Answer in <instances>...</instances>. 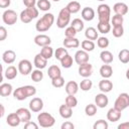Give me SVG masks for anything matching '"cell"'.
<instances>
[{"label": "cell", "mask_w": 129, "mask_h": 129, "mask_svg": "<svg viewBox=\"0 0 129 129\" xmlns=\"http://www.w3.org/2000/svg\"><path fill=\"white\" fill-rule=\"evenodd\" d=\"M15 58H16V53L14 50L12 49H7L3 52L2 54V59L5 63L7 64H11L15 61Z\"/></svg>", "instance_id": "cell-17"}, {"label": "cell", "mask_w": 129, "mask_h": 129, "mask_svg": "<svg viewBox=\"0 0 129 129\" xmlns=\"http://www.w3.org/2000/svg\"><path fill=\"white\" fill-rule=\"evenodd\" d=\"M54 22V15L52 13H45L41 18L36 21L35 29L38 32H45L47 31Z\"/></svg>", "instance_id": "cell-2"}, {"label": "cell", "mask_w": 129, "mask_h": 129, "mask_svg": "<svg viewBox=\"0 0 129 129\" xmlns=\"http://www.w3.org/2000/svg\"><path fill=\"white\" fill-rule=\"evenodd\" d=\"M97 29L99 32L103 33V34H107L111 31V24L110 22L109 23H106V22H98V25H97Z\"/></svg>", "instance_id": "cell-33"}, {"label": "cell", "mask_w": 129, "mask_h": 129, "mask_svg": "<svg viewBox=\"0 0 129 129\" xmlns=\"http://www.w3.org/2000/svg\"><path fill=\"white\" fill-rule=\"evenodd\" d=\"M81 46H82V49L89 52V51H92L95 49V42L93 40L86 39V40H83L81 42Z\"/></svg>", "instance_id": "cell-36"}, {"label": "cell", "mask_w": 129, "mask_h": 129, "mask_svg": "<svg viewBox=\"0 0 129 129\" xmlns=\"http://www.w3.org/2000/svg\"><path fill=\"white\" fill-rule=\"evenodd\" d=\"M71 15H72V13L68 10L67 7L61 8L60 11L58 12V15H57L56 26L58 28H60V29L67 27L71 22Z\"/></svg>", "instance_id": "cell-4"}, {"label": "cell", "mask_w": 129, "mask_h": 129, "mask_svg": "<svg viewBox=\"0 0 129 129\" xmlns=\"http://www.w3.org/2000/svg\"><path fill=\"white\" fill-rule=\"evenodd\" d=\"M34 43L38 46H46V45H50L51 43V39L48 35L46 34H38L34 37Z\"/></svg>", "instance_id": "cell-13"}, {"label": "cell", "mask_w": 129, "mask_h": 129, "mask_svg": "<svg viewBox=\"0 0 129 129\" xmlns=\"http://www.w3.org/2000/svg\"><path fill=\"white\" fill-rule=\"evenodd\" d=\"M89 58H90V56H89L88 51H86L84 49H80L75 53V61L79 66L82 63H85V62H89Z\"/></svg>", "instance_id": "cell-12"}, {"label": "cell", "mask_w": 129, "mask_h": 129, "mask_svg": "<svg viewBox=\"0 0 129 129\" xmlns=\"http://www.w3.org/2000/svg\"><path fill=\"white\" fill-rule=\"evenodd\" d=\"M11 4V0H0V7L1 8H7Z\"/></svg>", "instance_id": "cell-55"}, {"label": "cell", "mask_w": 129, "mask_h": 129, "mask_svg": "<svg viewBox=\"0 0 129 129\" xmlns=\"http://www.w3.org/2000/svg\"><path fill=\"white\" fill-rule=\"evenodd\" d=\"M68 53H69V52H68L67 47H57V48L55 49V51H54V57H55L57 60L60 61Z\"/></svg>", "instance_id": "cell-39"}, {"label": "cell", "mask_w": 129, "mask_h": 129, "mask_svg": "<svg viewBox=\"0 0 129 129\" xmlns=\"http://www.w3.org/2000/svg\"><path fill=\"white\" fill-rule=\"evenodd\" d=\"M121 112L122 111L118 110L115 107L109 109L108 112H107V119H108V121H110V122H117V121H119L120 118H121Z\"/></svg>", "instance_id": "cell-16"}, {"label": "cell", "mask_w": 129, "mask_h": 129, "mask_svg": "<svg viewBox=\"0 0 129 129\" xmlns=\"http://www.w3.org/2000/svg\"><path fill=\"white\" fill-rule=\"evenodd\" d=\"M6 123H7L9 126H11V127H17V126H19V124L21 123V120H20L19 116L17 115V113L14 112V113L8 114V116H7V118H6Z\"/></svg>", "instance_id": "cell-19"}, {"label": "cell", "mask_w": 129, "mask_h": 129, "mask_svg": "<svg viewBox=\"0 0 129 129\" xmlns=\"http://www.w3.org/2000/svg\"><path fill=\"white\" fill-rule=\"evenodd\" d=\"M109 127V124L107 121L103 120V119H100L98 121H96L93 125V128L94 129H108Z\"/></svg>", "instance_id": "cell-48"}, {"label": "cell", "mask_w": 129, "mask_h": 129, "mask_svg": "<svg viewBox=\"0 0 129 129\" xmlns=\"http://www.w3.org/2000/svg\"><path fill=\"white\" fill-rule=\"evenodd\" d=\"M51 85L54 88H61L64 85V78L62 76H59V77H56V78L52 79L51 80Z\"/></svg>", "instance_id": "cell-47"}, {"label": "cell", "mask_w": 129, "mask_h": 129, "mask_svg": "<svg viewBox=\"0 0 129 129\" xmlns=\"http://www.w3.org/2000/svg\"><path fill=\"white\" fill-rule=\"evenodd\" d=\"M78 31L73 27V26H68L66 27V30H64V36L66 37H76Z\"/></svg>", "instance_id": "cell-50"}, {"label": "cell", "mask_w": 129, "mask_h": 129, "mask_svg": "<svg viewBox=\"0 0 129 129\" xmlns=\"http://www.w3.org/2000/svg\"><path fill=\"white\" fill-rule=\"evenodd\" d=\"M36 6L41 11H48L51 7V4L49 0H38L36 3Z\"/></svg>", "instance_id": "cell-38"}, {"label": "cell", "mask_w": 129, "mask_h": 129, "mask_svg": "<svg viewBox=\"0 0 129 129\" xmlns=\"http://www.w3.org/2000/svg\"><path fill=\"white\" fill-rule=\"evenodd\" d=\"M123 21H124L123 15H120V14H115V15H113V17L111 18V23H112L113 26L122 25V24H123Z\"/></svg>", "instance_id": "cell-45"}, {"label": "cell", "mask_w": 129, "mask_h": 129, "mask_svg": "<svg viewBox=\"0 0 129 129\" xmlns=\"http://www.w3.org/2000/svg\"><path fill=\"white\" fill-rule=\"evenodd\" d=\"M33 63L35 66L36 69H39V70H42L46 67L47 64V59L41 55V53H37L35 56H34V59H33Z\"/></svg>", "instance_id": "cell-22"}, {"label": "cell", "mask_w": 129, "mask_h": 129, "mask_svg": "<svg viewBox=\"0 0 129 129\" xmlns=\"http://www.w3.org/2000/svg\"><path fill=\"white\" fill-rule=\"evenodd\" d=\"M110 44V41L107 37L105 36H101V37H98L97 39V45L100 47V48H107Z\"/></svg>", "instance_id": "cell-46"}, {"label": "cell", "mask_w": 129, "mask_h": 129, "mask_svg": "<svg viewBox=\"0 0 129 129\" xmlns=\"http://www.w3.org/2000/svg\"><path fill=\"white\" fill-rule=\"evenodd\" d=\"M11 94H13V88L12 85L9 83H3L0 86V95L2 97H8Z\"/></svg>", "instance_id": "cell-28"}, {"label": "cell", "mask_w": 129, "mask_h": 129, "mask_svg": "<svg viewBox=\"0 0 129 129\" xmlns=\"http://www.w3.org/2000/svg\"><path fill=\"white\" fill-rule=\"evenodd\" d=\"M100 58H101V60H102L104 63H109V64H110V63L113 61L114 56H113V53H112L111 51L104 49V50H102L101 53H100Z\"/></svg>", "instance_id": "cell-29"}, {"label": "cell", "mask_w": 129, "mask_h": 129, "mask_svg": "<svg viewBox=\"0 0 129 129\" xmlns=\"http://www.w3.org/2000/svg\"><path fill=\"white\" fill-rule=\"evenodd\" d=\"M95 14H96L95 10L92 7H85L82 9V12H81L82 18L86 21H92L95 18Z\"/></svg>", "instance_id": "cell-21"}, {"label": "cell", "mask_w": 129, "mask_h": 129, "mask_svg": "<svg viewBox=\"0 0 129 129\" xmlns=\"http://www.w3.org/2000/svg\"><path fill=\"white\" fill-rule=\"evenodd\" d=\"M98 19L99 22H106L109 23L111 19V8L107 4H100L97 8Z\"/></svg>", "instance_id": "cell-6"}, {"label": "cell", "mask_w": 129, "mask_h": 129, "mask_svg": "<svg viewBox=\"0 0 129 129\" xmlns=\"http://www.w3.org/2000/svg\"><path fill=\"white\" fill-rule=\"evenodd\" d=\"M36 0H23V4L26 7H33L36 5Z\"/></svg>", "instance_id": "cell-54"}, {"label": "cell", "mask_w": 129, "mask_h": 129, "mask_svg": "<svg viewBox=\"0 0 129 129\" xmlns=\"http://www.w3.org/2000/svg\"><path fill=\"white\" fill-rule=\"evenodd\" d=\"M128 9H129L128 5L125 4V3H123V2H118V3L114 4V6H113V10H114L115 14L125 15V14H127Z\"/></svg>", "instance_id": "cell-26"}, {"label": "cell", "mask_w": 129, "mask_h": 129, "mask_svg": "<svg viewBox=\"0 0 129 129\" xmlns=\"http://www.w3.org/2000/svg\"><path fill=\"white\" fill-rule=\"evenodd\" d=\"M38 126H39L38 124H36V123H34L32 121H28V122H26L24 124V128L25 129H37Z\"/></svg>", "instance_id": "cell-51"}, {"label": "cell", "mask_w": 129, "mask_h": 129, "mask_svg": "<svg viewBox=\"0 0 129 129\" xmlns=\"http://www.w3.org/2000/svg\"><path fill=\"white\" fill-rule=\"evenodd\" d=\"M36 94V89L33 86L30 85H26V86H22L19 87L17 89H15L13 91V97L18 100V101H23L25 99H27L28 97L34 96Z\"/></svg>", "instance_id": "cell-1"}, {"label": "cell", "mask_w": 129, "mask_h": 129, "mask_svg": "<svg viewBox=\"0 0 129 129\" xmlns=\"http://www.w3.org/2000/svg\"><path fill=\"white\" fill-rule=\"evenodd\" d=\"M85 113L89 117H93L97 113V105L96 104H89L85 107Z\"/></svg>", "instance_id": "cell-43"}, {"label": "cell", "mask_w": 129, "mask_h": 129, "mask_svg": "<svg viewBox=\"0 0 129 129\" xmlns=\"http://www.w3.org/2000/svg\"><path fill=\"white\" fill-rule=\"evenodd\" d=\"M0 109H1L0 117H3V116H4V114H5V108H4V105H3V104H0Z\"/></svg>", "instance_id": "cell-57"}, {"label": "cell", "mask_w": 129, "mask_h": 129, "mask_svg": "<svg viewBox=\"0 0 129 129\" xmlns=\"http://www.w3.org/2000/svg\"><path fill=\"white\" fill-rule=\"evenodd\" d=\"M60 128L61 129H74L75 128V125L72 122H70V121H66V122H63L61 124Z\"/></svg>", "instance_id": "cell-53"}, {"label": "cell", "mask_w": 129, "mask_h": 129, "mask_svg": "<svg viewBox=\"0 0 129 129\" xmlns=\"http://www.w3.org/2000/svg\"><path fill=\"white\" fill-rule=\"evenodd\" d=\"M97 1H101L102 2V1H105V0H97Z\"/></svg>", "instance_id": "cell-60"}, {"label": "cell", "mask_w": 129, "mask_h": 129, "mask_svg": "<svg viewBox=\"0 0 129 129\" xmlns=\"http://www.w3.org/2000/svg\"><path fill=\"white\" fill-rule=\"evenodd\" d=\"M125 76H126V79L129 80V69L126 71V75H125Z\"/></svg>", "instance_id": "cell-58"}, {"label": "cell", "mask_w": 129, "mask_h": 129, "mask_svg": "<svg viewBox=\"0 0 129 129\" xmlns=\"http://www.w3.org/2000/svg\"><path fill=\"white\" fill-rule=\"evenodd\" d=\"M99 73H100V75H101V77L103 79H109L113 75V69H112V67L109 63H104L100 68Z\"/></svg>", "instance_id": "cell-25"}, {"label": "cell", "mask_w": 129, "mask_h": 129, "mask_svg": "<svg viewBox=\"0 0 129 129\" xmlns=\"http://www.w3.org/2000/svg\"><path fill=\"white\" fill-rule=\"evenodd\" d=\"M64 104H67L68 106H70L72 108H75L78 105V100L75 97V95H68L64 99Z\"/></svg>", "instance_id": "cell-44"}, {"label": "cell", "mask_w": 129, "mask_h": 129, "mask_svg": "<svg viewBox=\"0 0 129 129\" xmlns=\"http://www.w3.org/2000/svg\"><path fill=\"white\" fill-rule=\"evenodd\" d=\"M30 77H31V80L33 82L38 83V82L42 81V79H43V73L41 72V70L36 69V70H33L31 72V76Z\"/></svg>", "instance_id": "cell-40"}, {"label": "cell", "mask_w": 129, "mask_h": 129, "mask_svg": "<svg viewBox=\"0 0 129 129\" xmlns=\"http://www.w3.org/2000/svg\"><path fill=\"white\" fill-rule=\"evenodd\" d=\"M71 26H73L78 32H80V31H82V30L84 29L85 24H84V21H83L82 19H80V18H75V19H73V21L71 22Z\"/></svg>", "instance_id": "cell-41"}, {"label": "cell", "mask_w": 129, "mask_h": 129, "mask_svg": "<svg viewBox=\"0 0 129 129\" xmlns=\"http://www.w3.org/2000/svg\"><path fill=\"white\" fill-rule=\"evenodd\" d=\"M112 33H113V36H115V37H121V36L124 34V28H123V25L113 26Z\"/></svg>", "instance_id": "cell-49"}, {"label": "cell", "mask_w": 129, "mask_h": 129, "mask_svg": "<svg viewBox=\"0 0 129 129\" xmlns=\"http://www.w3.org/2000/svg\"><path fill=\"white\" fill-rule=\"evenodd\" d=\"M79 86H80V89H81L82 91L88 92V91H90V90L92 89V87H93V82H92L90 79L85 78V79L80 83Z\"/></svg>", "instance_id": "cell-37"}, {"label": "cell", "mask_w": 129, "mask_h": 129, "mask_svg": "<svg viewBox=\"0 0 129 129\" xmlns=\"http://www.w3.org/2000/svg\"><path fill=\"white\" fill-rule=\"evenodd\" d=\"M40 53H41V55L44 56L46 59H49V58L53 55L54 51H53V48H52L50 45H46V46H42V47H41Z\"/></svg>", "instance_id": "cell-34"}, {"label": "cell", "mask_w": 129, "mask_h": 129, "mask_svg": "<svg viewBox=\"0 0 129 129\" xmlns=\"http://www.w3.org/2000/svg\"><path fill=\"white\" fill-rule=\"evenodd\" d=\"M118 129H129V122H124L118 125Z\"/></svg>", "instance_id": "cell-56"}, {"label": "cell", "mask_w": 129, "mask_h": 129, "mask_svg": "<svg viewBox=\"0 0 129 129\" xmlns=\"http://www.w3.org/2000/svg\"><path fill=\"white\" fill-rule=\"evenodd\" d=\"M47 75H48V77L50 78V80H52V79H54V78H56V77L61 76V71H60L59 67H57L56 64H52V66H50V67L48 68V70H47Z\"/></svg>", "instance_id": "cell-30"}, {"label": "cell", "mask_w": 129, "mask_h": 129, "mask_svg": "<svg viewBox=\"0 0 129 129\" xmlns=\"http://www.w3.org/2000/svg\"><path fill=\"white\" fill-rule=\"evenodd\" d=\"M95 104L99 108H105L109 104V99L106 96V93H100L95 96Z\"/></svg>", "instance_id": "cell-14"}, {"label": "cell", "mask_w": 129, "mask_h": 129, "mask_svg": "<svg viewBox=\"0 0 129 129\" xmlns=\"http://www.w3.org/2000/svg\"><path fill=\"white\" fill-rule=\"evenodd\" d=\"M99 89L102 93H109L113 89V83L109 79H103L99 82Z\"/></svg>", "instance_id": "cell-20"}, {"label": "cell", "mask_w": 129, "mask_h": 129, "mask_svg": "<svg viewBox=\"0 0 129 129\" xmlns=\"http://www.w3.org/2000/svg\"><path fill=\"white\" fill-rule=\"evenodd\" d=\"M18 71L21 75L23 76H27L29 74H31L32 72V63L30 60L28 59H21L18 62Z\"/></svg>", "instance_id": "cell-9"}, {"label": "cell", "mask_w": 129, "mask_h": 129, "mask_svg": "<svg viewBox=\"0 0 129 129\" xmlns=\"http://www.w3.org/2000/svg\"><path fill=\"white\" fill-rule=\"evenodd\" d=\"M79 89H80V86L75 81L68 82L66 84V87H64V90H66V92H67L68 95H76L78 93Z\"/></svg>", "instance_id": "cell-23"}, {"label": "cell", "mask_w": 129, "mask_h": 129, "mask_svg": "<svg viewBox=\"0 0 129 129\" xmlns=\"http://www.w3.org/2000/svg\"><path fill=\"white\" fill-rule=\"evenodd\" d=\"M73 62H74V59H73V57H72L69 53L60 60V64H61V67L64 68V69H70V68L73 66Z\"/></svg>", "instance_id": "cell-42"}, {"label": "cell", "mask_w": 129, "mask_h": 129, "mask_svg": "<svg viewBox=\"0 0 129 129\" xmlns=\"http://www.w3.org/2000/svg\"><path fill=\"white\" fill-rule=\"evenodd\" d=\"M38 16V9L33 6V7H26V9L22 10L20 12V20L23 23H29L32 19L36 18Z\"/></svg>", "instance_id": "cell-5"}, {"label": "cell", "mask_w": 129, "mask_h": 129, "mask_svg": "<svg viewBox=\"0 0 129 129\" xmlns=\"http://www.w3.org/2000/svg\"><path fill=\"white\" fill-rule=\"evenodd\" d=\"M62 43L67 48H77L80 46V40L77 37H66Z\"/></svg>", "instance_id": "cell-24"}, {"label": "cell", "mask_w": 129, "mask_h": 129, "mask_svg": "<svg viewBox=\"0 0 129 129\" xmlns=\"http://www.w3.org/2000/svg\"><path fill=\"white\" fill-rule=\"evenodd\" d=\"M79 75L83 78H89L93 74V66L90 62H85L79 66Z\"/></svg>", "instance_id": "cell-10"}, {"label": "cell", "mask_w": 129, "mask_h": 129, "mask_svg": "<svg viewBox=\"0 0 129 129\" xmlns=\"http://www.w3.org/2000/svg\"><path fill=\"white\" fill-rule=\"evenodd\" d=\"M52 1H54V2H58V1H60V0H52Z\"/></svg>", "instance_id": "cell-59"}, {"label": "cell", "mask_w": 129, "mask_h": 129, "mask_svg": "<svg viewBox=\"0 0 129 129\" xmlns=\"http://www.w3.org/2000/svg\"><path fill=\"white\" fill-rule=\"evenodd\" d=\"M58 113L60 117H62L63 119H70L73 116V108L68 106L67 104H62L59 106Z\"/></svg>", "instance_id": "cell-18"}, {"label": "cell", "mask_w": 129, "mask_h": 129, "mask_svg": "<svg viewBox=\"0 0 129 129\" xmlns=\"http://www.w3.org/2000/svg\"><path fill=\"white\" fill-rule=\"evenodd\" d=\"M43 108V101L42 99L38 98V97H35V98H32L29 102V109L31 110V112H34V113H38L42 110Z\"/></svg>", "instance_id": "cell-11"}, {"label": "cell", "mask_w": 129, "mask_h": 129, "mask_svg": "<svg viewBox=\"0 0 129 129\" xmlns=\"http://www.w3.org/2000/svg\"><path fill=\"white\" fill-rule=\"evenodd\" d=\"M114 107L117 108L120 111H123L126 108H128L129 107V94H127V93H121L117 97V99L115 100Z\"/></svg>", "instance_id": "cell-7"}, {"label": "cell", "mask_w": 129, "mask_h": 129, "mask_svg": "<svg viewBox=\"0 0 129 129\" xmlns=\"http://www.w3.org/2000/svg\"><path fill=\"white\" fill-rule=\"evenodd\" d=\"M30 112H31V110L27 109V108H19L16 110L17 115L19 116L21 122H23V123H26V122L31 120V113Z\"/></svg>", "instance_id": "cell-15"}, {"label": "cell", "mask_w": 129, "mask_h": 129, "mask_svg": "<svg viewBox=\"0 0 129 129\" xmlns=\"http://www.w3.org/2000/svg\"><path fill=\"white\" fill-rule=\"evenodd\" d=\"M66 7L68 8V10L72 14H75V13H78L81 10V3L78 2V1H71V2L68 3V5Z\"/></svg>", "instance_id": "cell-32"}, {"label": "cell", "mask_w": 129, "mask_h": 129, "mask_svg": "<svg viewBox=\"0 0 129 129\" xmlns=\"http://www.w3.org/2000/svg\"><path fill=\"white\" fill-rule=\"evenodd\" d=\"M85 36H86L87 39H90V40H97L98 37H99L97 29L94 28V27H88L85 30Z\"/></svg>", "instance_id": "cell-31"}, {"label": "cell", "mask_w": 129, "mask_h": 129, "mask_svg": "<svg viewBox=\"0 0 129 129\" xmlns=\"http://www.w3.org/2000/svg\"><path fill=\"white\" fill-rule=\"evenodd\" d=\"M17 19H18V15L12 9H7L2 14V20L7 25H13V24H15L17 22Z\"/></svg>", "instance_id": "cell-8"}, {"label": "cell", "mask_w": 129, "mask_h": 129, "mask_svg": "<svg viewBox=\"0 0 129 129\" xmlns=\"http://www.w3.org/2000/svg\"><path fill=\"white\" fill-rule=\"evenodd\" d=\"M118 58L122 63H128L129 62V49L123 48L118 53Z\"/></svg>", "instance_id": "cell-35"}, {"label": "cell", "mask_w": 129, "mask_h": 129, "mask_svg": "<svg viewBox=\"0 0 129 129\" xmlns=\"http://www.w3.org/2000/svg\"><path fill=\"white\" fill-rule=\"evenodd\" d=\"M37 122L38 125L42 128H50L54 125L55 119L51 114L47 112H41L37 115Z\"/></svg>", "instance_id": "cell-3"}, {"label": "cell", "mask_w": 129, "mask_h": 129, "mask_svg": "<svg viewBox=\"0 0 129 129\" xmlns=\"http://www.w3.org/2000/svg\"><path fill=\"white\" fill-rule=\"evenodd\" d=\"M6 37H7V30L4 26H1L0 27V41L5 40Z\"/></svg>", "instance_id": "cell-52"}, {"label": "cell", "mask_w": 129, "mask_h": 129, "mask_svg": "<svg viewBox=\"0 0 129 129\" xmlns=\"http://www.w3.org/2000/svg\"><path fill=\"white\" fill-rule=\"evenodd\" d=\"M18 69H16L14 66H9L7 67V69L4 71V77L7 79V80H14L16 77H17V74H18Z\"/></svg>", "instance_id": "cell-27"}]
</instances>
